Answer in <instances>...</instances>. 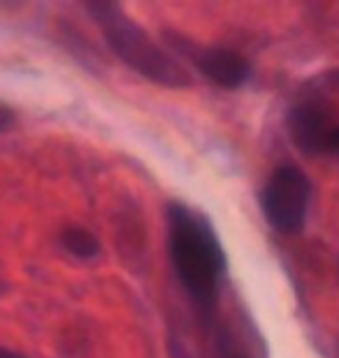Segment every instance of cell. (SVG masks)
<instances>
[{
	"label": "cell",
	"mask_w": 339,
	"mask_h": 358,
	"mask_svg": "<svg viewBox=\"0 0 339 358\" xmlns=\"http://www.w3.org/2000/svg\"><path fill=\"white\" fill-rule=\"evenodd\" d=\"M168 231L170 259L179 279L203 312H212L226 270L219 235L205 217L179 203L168 207Z\"/></svg>",
	"instance_id": "obj_1"
},
{
	"label": "cell",
	"mask_w": 339,
	"mask_h": 358,
	"mask_svg": "<svg viewBox=\"0 0 339 358\" xmlns=\"http://www.w3.org/2000/svg\"><path fill=\"white\" fill-rule=\"evenodd\" d=\"M288 133L291 140L295 142V147L300 152H305L309 156L316 154H330V142L337 131V126L333 119L328 117L326 110H321L314 103H302L298 107H293L288 112Z\"/></svg>",
	"instance_id": "obj_4"
},
{
	"label": "cell",
	"mask_w": 339,
	"mask_h": 358,
	"mask_svg": "<svg viewBox=\"0 0 339 358\" xmlns=\"http://www.w3.org/2000/svg\"><path fill=\"white\" fill-rule=\"evenodd\" d=\"M0 358H26L24 354L14 352V349H7V347H0Z\"/></svg>",
	"instance_id": "obj_9"
},
{
	"label": "cell",
	"mask_w": 339,
	"mask_h": 358,
	"mask_svg": "<svg viewBox=\"0 0 339 358\" xmlns=\"http://www.w3.org/2000/svg\"><path fill=\"white\" fill-rule=\"evenodd\" d=\"M193 61L209 82L228 91L240 89L251 77V63L233 49H203V52L193 56Z\"/></svg>",
	"instance_id": "obj_5"
},
{
	"label": "cell",
	"mask_w": 339,
	"mask_h": 358,
	"mask_svg": "<svg viewBox=\"0 0 339 358\" xmlns=\"http://www.w3.org/2000/svg\"><path fill=\"white\" fill-rule=\"evenodd\" d=\"M309 203H312V182L295 166H281L274 170L261 193V207L268 224L277 233H300L307 224Z\"/></svg>",
	"instance_id": "obj_3"
},
{
	"label": "cell",
	"mask_w": 339,
	"mask_h": 358,
	"mask_svg": "<svg viewBox=\"0 0 339 358\" xmlns=\"http://www.w3.org/2000/svg\"><path fill=\"white\" fill-rule=\"evenodd\" d=\"M61 242L70 254L77 256V259H96V256L100 254L98 238L86 231V228H79V226L66 228L61 235Z\"/></svg>",
	"instance_id": "obj_6"
},
{
	"label": "cell",
	"mask_w": 339,
	"mask_h": 358,
	"mask_svg": "<svg viewBox=\"0 0 339 358\" xmlns=\"http://www.w3.org/2000/svg\"><path fill=\"white\" fill-rule=\"evenodd\" d=\"M12 124H14V110L7 107L5 103H0V133L10 131Z\"/></svg>",
	"instance_id": "obj_8"
},
{
	"label": "cell",
	"mask_w": 339,
	"mask_h": 358,
	"mask_svg": "<svg viewBox=\"0 0 339 358\" xmlns=\"http://www.w3.org/2000/svg\"><path fill=\"white\" fill-rule=\"evenodd\" d=\"M216 358H251V354H247L240 347V342H237L235 333H221Z\"/></svg>",
	"instance_id": "obj_7"
},
{
	"label": "cell",
	"mask_w": 339,
	"mask_h": 358,
	"mask_svg": "<svg viewBox=\"0 0 339 358\" xmlns=\"http://www.w3.org/2000/svg\"><path fill=\"white\" fill-rule=\"evenodd\" d=\"M86 12L100 26L107 45L121 61L128 63L142 77L170 89L191 87L193 80L186 68L175 61L168 52L151 40V35L140 24L128 17L126 10L117 3H89Z\"/></svg>",
	"instance_id": "obj_2"
}]
</instances>
